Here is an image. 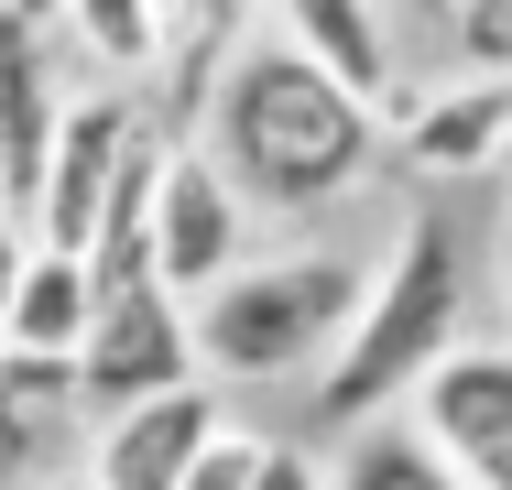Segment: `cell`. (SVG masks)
<instances>
[{
	"mask_svg": "<svg viewBox=\"0 0 512 490\" xmlns=\"http://www.w3.org/2000/svg\"><path fill=\"white\" fill-rule=\"evenodd\" d=\"M458 338H469V251H458L447 207H414L404 229H393V251L360 273L349 338H338L327 371H316V425H327V436L382 425Z\"/></svg>",
	"mask_w": 512,
	"mask_h": 490,
	"instance_id": "obj_1",
	"label": "cell"
},
{
	"mask_svg": "<svg viewBox=\"0 0 512 490\" xmlns=\"http://www.w3.org/2000/svg\"><path fill=\"white\" fill-rule=\"evenodd\" d=\"M207 164L229 175V196L251 207H327V196H349L371 175V120L349 109V98L327 88L316 66H295L284 44H273V22L262 33H240V66L218 77V131L197 142Z\"/></svg>",
	"mask_w": 512,
	"mask_h": 490,
	"instance_id": "obj_2",
	"label": "cell"
},
{
	"mask_svg": "<svg viewBox=\"0 0 512 490\" xmlns=\"http://www.w3.org/2000/svg\"><path fill=\"white\" fill-rule=\"evenodd\" d=\"M360 273L349 251H273V262H240L218 294L186 305V349H197V382H295V371H327V349L349 338V305H360Z\"/></svg>",
	"mask_w": 512,
	"mask_h": 490,
	"instance_id": "obj_3",
	"label": "cell"
},
{
	"mask_svg": "<svg viewBox=\"0 0 512 490\" xmlns=\"http://www.w3.org/2000/svg\"><path fill=\"white\" fill-rule=\"evenodd\" d=\"M404 425L458 490H512V349L458 338V349L404 392Z\"/></svg>",
	"mask_w": 512,
	"mask_h": 490,
	"instance_id": "obj_4",
	"label": "cell"
},
{
	"mask_svg": "<svg viewBox=\"0 0 512 490\" xmlns=\"http://www.w3.org/2000/svg\"><path fill=\"white\" fill-rule=\"evenodd\" d=\"M197 382V349H186V305L164 284H131V294H99L88 338H77V392L99 414H131L153 392H186Z\"/></svg>",
	"mask_w": 512,
	"mask_h": 490,
	"instance_id": "obj_5",
	"label": "cell"
},
{
	"mask_svg": "<svg viewBox=\"0 0 512 490\" xmlns=\"http://www.w3.org/2000/svg\"><path fill=\"white\" fill-rule=\"evenodd\" d=\"M240 240H251V207L229 196V175L207 164L197 142L164 153V186H153V284L175 305H197L240 273Z\"/></svg>",
	"mask_w": 512,
	"mask_h": 490,
	"instance_id": "obj_6",
	"label": "cell"
},
{
	"mask_svg": "<svg viewBox=\"0 0 512 490\" xmlns=\"http://www.w3.org/2000/svg\"><path fill=\"white\" fill-rule=\"evenodd\" d=\"M66 66H55V22L0 0V218L22 229L33 186H44V153H55V120H66Z\"/></svg>",
	"mask_w": 512,
	"mask_h": 490,
	"instance_id": "obj_7",
	"label": "cell"
},
{
	"mask_svg": "<svg viewBox=\"0 0 512 490\" xmlns=\"http://www.w3.org/2000/svg\"><path fill=\"white\" fill-rule=\"evenodd\" d=\"M131 98H109V88H88V98H66V120H55V153H44V186H33V218H22V240L33 251H88V229H99V196H109V175H120V142H131Z\"/></svg>",
	"mask_w": 512,
	"mask_h": 490,
	"instance_id": "obj_8",
	"label": "cell"
},
{
	"mask_svg": "<svg viewBox=\"0 0 512 490\" xmlns=\"http://www.w3.org/2000/svg\"><path fill=\"white\" fill-rule=\"evenodd\" d=\"M273 44H284L295 66H316L327 88L371 120V142H382L404 77H393V22H382L371 0H284V11H273Z\"/></svg>",
	"mask_w": 512,
	"mask_h": 490,
	"instance_id": "obj_9",
	"label": "cell"
},
{
	"mask_svg": "<svg viewBox=\"0 0 512 490\" xmlns=\"http://www.w3.org/2000/svg\"><path fill=\"white\" fill-rule=\"evenodd\" d=\"M382 142L404 153L414 175H502L512 88H480V77H458V88H404L393 120H382Z\"/></svg>",
	"mask_w": 512,
	"mask_h": 490,
	"instance_id": "obj_10",
	"label": "cell"
},
{
	"mask_svg": "<svg viewBox=\"0 0 512 490\" xmlns=\"http://www.w3.org/2000/svg\"><path fill=\"white\" fill-rule=\"evenodd\" d=\"M207 436H218V392L207 382L153 392V403H131V414H99V447H88L77 480L88 490H175Z\"/></svg>",
	"mask_w": 512,
	"mask_h": 490,
	"instance_id": "obj_11",
	"label": "cell"
},
{
	"mask_svg": "<svg viewBox=\"0 0 512 490\" xmlns=\"http://www.w3.org/2000/svg\"><path fill=\"white\" fill-rule=\"evenodd\" d=\"M88 316H99L88 262H66V251H33V240H22V273H11V294H0V349H11V360H77Z\"/></svg>",
	"mask_w": 512,
	"mask_h": 490,
	"instance_id": "obj_12",
	"label": "cell"
},
{
	"mask_svg": "<svg viewBox=\"0 0 512 490\" xmlns=\"http://www.w3.org/2000/svg\"><path fill=\"white\" fill-rule=\"evenodd\" d=\"M66 44H88L109 77L153 88V66H164V11H153V0H66Z\"/></svg>",
	"mask_w": 512,
	"mask_h": 490,
	"instance_id": "obj_13",
	"label": "cell"
},
{
	"mask_svg": "<svg viewBox=\"0 0 512 490\" xmlns=\"http://www.w3.org/2000/svg\"><path fill=\"white\" fill-rule=\"evenodd\" d=\"M327 490H458L425 447H414L404 414H382V425H360V436H338V469H327Z\"/></svg>",
	"mask_w": 512,
	"mask_h": 490,
	"instance_id": "obj_14",
	"label": "cell"
},
{
	"mask_svg": "<svg viewBox=\"0 0 512 490\" xmlns=\"http://www.w3.org/2000/svg\"><path fill=\"white\" fill-rule=\"evenodd\" d=\"M66 403H77V360H11V349H0V425H11L22 447H44Z\"/></svg>",
	"mask_w": 512,
	"mask_h": 490,
	"instance_id": "obj_15",
	"label": "cell"
},
{
	"mask_svg": "<svg viewBox=\"0 0 512 490\" xmlns=\"http://www.w3.org/2000/svg\"><path fill=\"white\" fill-rule=\"evenodd\" d=\"M447 44L480 88H512V0H458L447 11Z\"/></svg>",
	"mask_w": 512,
	"mask_h": 490,
	"instance_id": "obj_16",
	"label": "cell"
},
{
	"mask_svg": "<svg viewBox=\"0 0 512 490\" xmlns=\"http://www.w3.org/2000/svg\"><path fill=\"white\" fill-rule=\"evenodd\" d=\"M262 458H273V436H262V425H229V414H218V436H207L197 458H186V480H175V490H251V480H262Z\"/></svg>",
	"mask_w": 512,
	"mask_h": 490,
	"instance_id": "obj_17",
	"label": "cell"
},
{
	"mask_svg": "<svg viewBox=\"0 0 512 490\" xmlns=\"http://www.w3.org/2000/svg\"><path fill=\"white\" fill-rule=\"evenodd\" d=\"M251 490H327V469H316L306 447H284V436H273V458H262V480Z\"/></svg>",
	"mask_w": 512,
	"mask_h": 490,
	"instance_id": "obj_18",
	"label": "cell"
},
{
	"mask_svg": "<svg viewBox=\"0 0 512 490\" xmlns=\"http://www.w3.org/2000/svg\"><path fill=\"white\" fill-rule=\"evenodd\" d=\"M22 480H33V447H22L11 425H0V490H22Z\"/></svg>",
	"mask_w": 512,
	"mask_h": 490,
	"instance_id": "obj_19",
	"label": "cell"
},
{
	"mask_svg": "<svg viewBox=\"0 0 512 490\" xmlns=\"http://www.w3.org/2000/svg\"><path fill=\"white\" fill-rule=\"evenodd\" d=\"M11 273H22V229L0 218V294H11Z\"/></svg>",
	"mask_w": 512,
	"mask_h": 490,
	"instance_id": "obj_20",
	"label": "cell"
},
{
	"mask_svg": "<svg viewBox=\"0 0 512 490\" xmlns=\"http://www.w3.org/2000/svg\"><path fill=\"white\" fill-rule=\"evenodd\" d=\"M502 294H512V229H502Z\"/></svg>",
	"mask_w": 512,
	"mask_h": 490,
	"instance_id": "obj_21",
	"label": "cell"
},
{
	"mask_svg": "<svg viewBox=\"0 0 512 490\" xmlns=\"http://www.w3.org/2000/svg\"><path fill=\"white\" fill-rule=\"evenodd\" d=\"M44 490H88V480H44Z\"/></svg>",
	"mask_w": 512,
	"mask_h": 490,
	"instance_id": "obj_22",
	"label": "cell"
},
{
	"mask_svg": "<svg viewBox=\"0 0 512 490\" xmlns=\"http://www.w3.org/2000/svg\"><path fill=\"white\" fill-rule=\"evenodd\" d=\"M502 218H512V175H502Z\"/></svg>",
	"mask_w": 512,
	"mask_h": 490,
	"instance_id": "obj_23",
	"label": "cell"
},
{
	"mask_svg": "<svg viewBox=\"0 0 512 490\" xmlns=\"http://www.w3.org/2000/svg\"><path fill=\"white\" fill-rule=\"evenodd\" d=\"M502 175H512V142H502Z\"/></svg>",
	"mask_w": 512,
	"mask_h": 490,
	"instance_id": "obj_24",
	"label": "cell"
}]
</instances>
